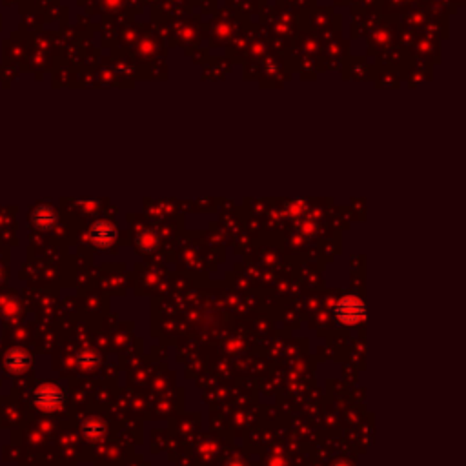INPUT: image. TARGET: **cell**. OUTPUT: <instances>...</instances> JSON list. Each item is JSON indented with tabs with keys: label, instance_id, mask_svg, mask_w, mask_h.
<instances>
[{
	"label": "cell",
	"instance_id": "obj_1",
	"mask_svg": "<svg viewBox=\"0 0 466 466\" xmlns=\"http://www.w3.org/2000/svg\"><path fill=\"white\" fill-rule=\"evenodd\" d=\"M66 403V392L62 387L53 384V382H46L35 388L33 392V404L44 413H53L64 406Z\"/></svg>",
	"mask_w": 466,
	"mask_h": 466
},
{
	"label": "cell",
	"instance_id": "obj_2",
	"mask_svg": "<svg viewBox=\"0 0 466 466\" xmlns=\"http://www.w3.org/2000/svg\"><path fill=\"white\" fill-rule=\"evenodd\" d=\"M337 321L346 326L360 324L366 319V304L359 297H343L334 308Z\"/></svg>",
	"mask_w": 466,
	"mask_h": 466
},
{
	"label": "cell",
	"instance_id": "obj_3",
	"mask_svg": "<svg viewBox=\"0 0 466 466\" xmlns=\"http://www.w3.org/2000/svg\"><path fill=\"white\" fill-rule=\"evenodd\" d=\"M33 357L32 354L27 352L26 348H21V346H15L5 352L4 355V368L13 376H21V373H26L29 368H32Z\"/></svg>",
	"mask_w": 466,
	"mask_h": 466
},
{
	"label": "cell",
	"instance_id": "obj_4",
	"mask_svg": "<svg viewBox=\"0 0 466 466\" xmlns=\"http://www.w3.org/2000/svg\"><path fill=\"white\" fill-rule=\"evenodd\" d=\"M101 360H102L101 354L93 348H82L75 354V365L84 371H91L95 370V368H99Z\"/></svg>",
	"mask_w": 466,
	"mask_h": 466
},
{
	"label": "cell",
	"instance_id": "obj_5",
	"mask_svg": "<svg viewBox=\"0 0 466 466\" xmlns=\"http://www.w3.org/2000/svg\"><path fill=\"white\" fill-rule=\"evenodd\" d=\"M80 432L88 441H101L106 435V424L99 417H88L80 424Z\"/></svg>",
	"mask_w": 466,
	"mask_h": 466
},
{
	"label": "cell",
	"instance_id": "obj_6",
	"mask_svg": "<svg viewBox=\"0 0 466 466\" xmlns=\"http://www.w3.org/2000/svg\"><path fill=\"white\" fill-rule=\"evenodd\" d=\"M334 466H352V465H348V463H339V465H334Z\"/></svg>",
	"mask_w": 466,
	"mask_h": 466
}]
</instances>
